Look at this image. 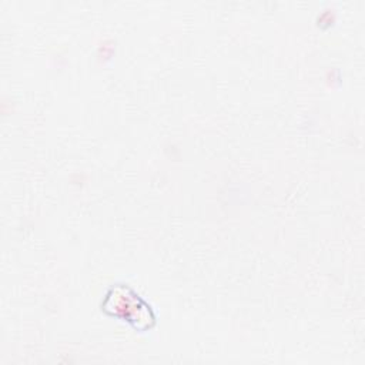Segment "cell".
Wrapping results in <instances>:
<instances>
[{"mask_svg": "<svg viewBox=\"0 0 365 365\" xmlns=\"http://www.w3.org/2000/svg\"><path fill=\"white\" fill-rule=\"evenodd\" d=\"M100 307L106 315L127 321L140 332L151 329L157 324L153 307L128 284H113L107 289Z\"/></svg>", "mask_w": 365, "mask_h": 365, "instance_id": "1", "label": "cell"}]
</instances>
